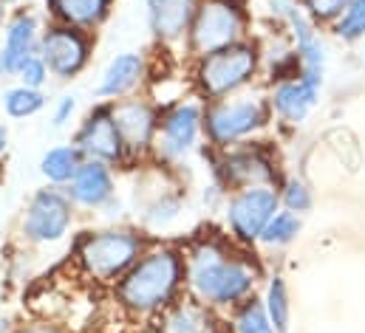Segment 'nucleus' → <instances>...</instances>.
I'll list each match as a JSON object with an SVG mask.
<instances>
[{
	"instance_id": "nucleus-1",
	"label": "nucleus",
	"mask_w": 365,
	"mask_h": 333,
	"mask_svg": "<svg viewBox=\"0 0 365 333\" xmlns=\"http://www.w3.org/2000/svg\"><path fill=\"white\" fill-rule=\"evenodd\" d=\"M187 280L184 291L195 302L227 317L238 302L261 291L267 268L255 249H241L238 243L215 235L192 238L184 243Z\"/></svg>"
},
{
	"instance_id": "nucleus-2",
	"label": "nucleus",
	"mask_w": 365,
	"mask_h": 333,
	"mask_svg": "<svg viewBox=\"0 0 365 333\" xmlns=\"http://www.w3.org/2000/svg\"><path fill=\"white\" fill-rule=\"evenodd\" d=\"M184 280H187L184 246L156 243L113 285V302L128 317L153 319L187 294Z\"/></svg>"
},
{
	"instance_id": "nucleus-3",
	"label": "nucleus",
	"mask_w": 365,
	"mask_h": 333,
	"mask_svg": "<svg viewBox=\"0 0 365 333\" xmlns=\"http://www.w3.org/2000/svg\"><path fill=\"white\" fill-rule=\"evenodd\" d=\"M148 249H150V240L142 229L110 223V226L77 235L74 260L88 280H93L96 285L113 288Z\"/></svg>"
},
{
	"instance_id": "nucleus-4",
	"label": "nucleus",
	"mask_w": 365,
	"mask_h": 333,
	"mask_svg": "<svg viewBox=\"0 0 365 333\" xmlns=\"http://www.w3.org/2000/svg\"><path fill=\"white\" fill-rule=\"evenodd\" d=\"M264 74V48L258 37L235 43L224 51L192 60V96L201 102H218L250 90Z\"/></svg>"
},
{
	"instance_id": "nucleus-5",
	"label": "nucleus",
	"mask_w": 365,
	"mask_h": 333,
	"mask_svg": "<svg viewBox=\"0 0 365 333\" xmlns=\"http://www.w3.org/2000/svg\"><path fill=\"white\" fill-rule=\"evenodd\" d=\"M272 122L267 93H235L218 102H204V144L215 153L252 142Z\"/></svg>"
},
{
	"instance_id": "nucleus-6",
	"label": "nucleus",
	"mask_w": 365,
	"mask_h": 333,
	"mask_svg": "<svg viewBox=\"0 0 365 333\" xmlns=\"http://www.w3.org/2000/svg\"><path fill=\"white\" fill-rule=\"evenodd\" d=\"M252 26L255 17L247 0H201L184 40V51L190 60H201L255 37Z\"/></svg>"
},
{
	"instance_id": "nucleus-7",
	"label": "nucleus",
	"mask_w": 365,
	"mask_h": 333,
	"mask_svg": "<svg viewBox=\"0 0 365 333\" xmlns=\"http://www.w3.org/2000/svg\"><path fill=\"white\" fill-rule=\"evenodd\" d=\"M77 223V206L63 186H40L26 201V209L17 223V235L26 246H57L63 243Z\"/></svg>"
},
{
	"instance_id": "nucleus-8",
	"label": "nucleus",
	"mask_w": 365,
	"mask_h": 333,
	"mask_svg": "<svg viewBox=\"0 0 365 333\" xmlns=\"http://www.w3.org/2000/svg\"><path fill=\"white\" fill-rule=\"evenodd\" d=\"M212 156V181L230 195L247 186H277L283 181V169L277 166L274 150L267 147V142H244L238 147H230L224 153H215L207 147Z\"/></svg>"
},
{
	"instance_id": "nucleus-9",
	"label": "nucleus",
	"mask_w": 365,
	"mask_h": 333,
	"mask_svg": "<svg viewBox=\"0 0 365 333\" xmlns=\"http://www.w3.org/2000/svg\"><path fill=\"white\" fill-rule=\"evenodd\" d=\"M204 139V102L198 96L179 99L162 107L159 130L153 142V162L162 166H179L195 150H201Z\"/></svg>"
},
{
	"instance_id": "nucleus-10",
	"label": "nucleus",
	"mask_w": 365,
	"mask_h": 333,
	"mask_svg": "<svg viewBox=\"0 0 365 333\" xmlns=\"http://www.w3.org/2000/svg\"><path fill=\"white\" fill-rule=\"evenodd\" d=\"M221 212L230 240L241 249H258L261 232L274 218V212H280L277 186H247L230 192Z\"/></svg>"
},
{
	"instance_id": "nucleus-11",
	"label": "nucleus",
	"mask_w": 365,
	"mask_h": 333,
	"mask_svg": "<svg viewBox=\"0 0 365 333\" xmlns=\"http://www.w3.org/2000/svg\"><path fill=\"white\" fill-rule=\"evenodd\" d=\"M37 54L46 60V65L51 71V80L71 83L91 65L93 34L63 26V23H48L40 34Z\"/></svg>"
},
{
	"instance_id": "nucleus-12",
	"label": "nucleus",
	"mask_w": 365,
	"mask_h": 333,
	"mask_svg": "<svg viewBox=\"0 0 365 333\" xmlns=\"http://www.w3.org/2000/svg\"><path fill=\"white\" fill-rule=\"evenodd\" d=\"M71 142L83 150L86 159L110 164L113 169L130 164L125 142H122L116 119H113V105L110 102H93V107L83 116V122L77 125Z\"/></svg>"
},
{
	"instance_id": "nucleus-13",
	"label": "nucleus",
	"mask_w": 365,
	"mask_h": 333,
	"mask_svg": "<svg viewBox=\"0 0 365 333\" xmlns=\"http://www.w3.org/2000/svg\"><path fill=\"white\" fill-rule=\"evenodd\" d=\"M110 105H113V119H116V127H119V136L125 142L130 164L153 156V142H156L162 107L153 99L139 96V93L116 99Z\"/></svg>"
},
{
	"instance_id": "nucleus-14",
	"label": "nucleus",
	"mask_w": 365,
	"mask_h": 333,
	"mask_svg": "<svg viewBox=\"0 0 365 333\" xmlns=\"http://www.w3.org/2000/svg\"><path fill=\"white\" fill-rule=\"evenodd\" d=\"M326 77H312V74H297L292 80H280L267 88V99L272 107V119L277 125L297 130L300 125L309 122V116L320 105Z\"/></svg>"
},
{
	"instance_id": "nucleus-15",
	"label": "nucleus",
	"mask_w": 365,
	"mask_h": 333,
	"mask_svg": "<svg viewBox=\"0 0 365 333\" xmlns=\"http://www.w3.org/2000/svg\"><path fill=\"white\" fill-rule=\"evenodd\" d=\"M148 77H150V63L142 51H119L102 68L99 80L93 85V99L96 102H116V99L133 96L148 83Z\"/></svg>"
},
{
	"instance_id": "nucleus-16",
	"label": "nucleus",
	"mask_w": 365,
	"mask_h": 333,
	"mask_svg": "<svg viewBox=\"0 0 365 333\" xmlns=\"http://www.w3.org/2000/svg\"><path fill=\"white\" fill-rule=\"evenodd\" d=\"M71 204L83 212H105L116 201V169L110 164L86 159L68 186H63Z\"/></svg>"
},
{
	"instance_id": "nucleus-17",
	"label": "nucleus",
	"mask_w": 365,
	"mask_h": 333,
	"mask_svg": "<svg viewBox=\"0 0 365 333\" xmlns=\"http://www.w3.org/2000/svg\"><path fill=\"white\" fill-rule=\"evenodd\" d=\"M198 3L201 0H145L148 28H150L153 40L165 48L184 46Z\"/></svg>"
},
{
	"instance_id": "nucleus-18",
	"label": "nucleus",
	"mask_w": 365,
	"mask_h": 333,
	"mask_svg": "<svg viewBox=\"0 0 365 333\" xmlns=\"http://www.w3.org/2000/svg\"><path fill=\"white\" fill-rule=\"evenodd\" d=\"M43 28H46V26H43L37 9H31V6H17V9L9 14L6 28H3V34H0V48H3V54L9 57L14 74H17V68H20L31 54H37Z\"/></svg>"
},
{
	"instance_id": "nucleus-19",
	"label": "nucleus",
	"mask_w": 365,
	"mask_h": 333,
	"mask_svg": "<svg viewBox=\"0 0 365 333\" xmlns=\"http://www.w3.org/2000/svg\"><path fill=\"white\" fill-rule=\"evenodd\" d=\"M156 333H224V317L184 294L179 302L153 317Z\"/></svg>"
},
{
	"instance_id": "nucleus-20",
	"label": "nucleus",
	"mask_w": 365,
	"mask_h": 333,
	"mask_svg": "<svg viewBox=\"0 0 365 333\" xmlns=\"http://www.w3.org/2000/svg\"><path fill=\"white\" fill-rule=\"evenodd\" d=\"M48 23H63L80 31H96L113 11V0H46Z\"/></svg>"
},
{
	"instance_id": "nucleus-21",
	"label": "nucleus",
	"mask_w": 365,
	"mask_h": 333,
	"mask_svg": "<svg viewBox=\"0 0 365 333\" xmlns=\"http://www.w3.org/2000/svg\"><path fill=\"white\" fill-rule=\"evenodd\" d=\"M184 212V192L179 186H159L142 206H136L145 232H168Z\"/></svg>"
},
{
	"instance_id": "nucleus-22",
	"label": "nucleus",
	"mask_w": 365,
	"mask_h": 333,
	"mask_svg": "<svg viewBox=\"0 0 365 333\" xmlns=\"http://www.w3.org/2000/svg\"><path fill=\"white\" fill-rule=\"evenodd\" d=\"M83 164H86L83 150H80L74 142H63V144L48 147V150L40 156L37 172H40L43 181L51 184V186H68Z\"/></svg>"
},
{
	"instance_id": "nucleus-23",
	"label": "nucleus",
	"mask_w": 365,
	"mask_h": 333,
	"mask_svg": "<svg viewBox=\"0 0 365 333\" xmlns=\"http://www.w3.org/2000/svg\"><path fill=\"white\" fill-rule=\"evenodd\" d=\"M261 297H264L267 314L274 325V333H289V328H292V291H289V282L280 271L267 274Z\"/></svg>"
},
{
	"instance_id": "nucleus-24",
	"label": "nucleus",
	"mask_w": 365,
	"mask_h": 333,
	"mask_svg": "<svg viewBox=\"0 0 365 333\" xmlns=\"http://www.w3.org/2000/svg\"><path fill=\"white\" fill-rule=\"evenodd\" d=\"M224 319H227V328L232 333H274V325L269 314H267L261 291L247 297L244 302H238Z\"/></svg>"
},
{
	"instance_id": "nucleus-25",
	"label": "nucleus",
	"mask_w": 365,
	"mask_h": 333,
	"mask_svg": "<svg viewBox=\"0 0 365 333\" xmlns=\"http://www.w3.org/2000/svg\"><path fill=\"white\" fill-rule=\"evenodd\" d=\"M277 198H280V209L286 212H294L300 218H306L309 212H314L317 206V192H314V184L306 181L303 175H283V181L277 184Z\"/></svg>"
},
{
	"instance_id": "nucleus-26",
	"label": "nucleus",
	"mask_w": 365,
	"mask_h": 333,
	"mask_svg": "<svg viewBox=\"0 0 365 333\" xmlns=\"http://www.w3.org/2000/svg\"><path fill=\"white\" fill-rule=\"evenodd\" d=\"M303 232V218L294 215V212H274V218L267 223V229L261 232V240H258V249L264 251H283L289 249L292 243H297Z\"/></svg>"
},
{
	"instance_id": "nucleus-27",
	"label": "nucleus",
	"mask_w": 365,
	"mask_h": 333,
	"mask_svg": "<svg viewBox=\"0 0 365 333\" xmlns=\"http://www.w3.org/2000/svg\"><path fill=\"white\" fill-rule=\"evenodd\" d=\"M0 107L9 119H31V116H37L48 107V96H46V90H34V88H26V85H11V88L3 90Z\"/></svg>"
},
{
	"instance_id": "nucleus-28",
	"label": "nucleus",
	"mask_w": 365,
	"mask_h": 333,
	"mask_svg": "<svg viewBox=\"0 0 365 333\" xmlns=\"http://www.w3.org/2000/svg\"><path fill=\"white\" fill-rule=\"evenodd\" d=\"M331 37H337L340 43H360L365 40V0H351V6L343 11V17L329 28Z\"/></svg>"
},
{
	"instance_id": "nucleus-29",
	"label": "nucleus",
	"mask_w": 365,
	"mask_h": 333,
	"mask_svg": "<svg viewBox=\"0 0 365 333\" xmlns=\"http://www.w3.org/2000/svg\"><path fill=\"white\" fill-rule=\"evenodd\" d=\"M300 6L317 28L329 31L343 17V11L351 6V0H300Z\"/></svg>"
},
{
	"instance_id": "nucleus-30",
	"label": "nucleus",
	"mask_w": 365,
	"mask_h": 333,
	"mask_svg": "<svg viewBox=\"0 0 365 333\" xmlns=\"http://www.w3.org/2000/svg\"><path fill=\"white\" fill-rule=\"evenodd\" d=\"M14 80H17V85H26V88L43 90V88L48 85V80H51V71H48V65H46V60H43L40 54H31V57L17 68Z\"/></svg>"
},
{
	"instance_id": "nucleus-31",
	"label": "nucleus",
	"mask_w": 365,
	"mask_h": 333,
	"mask_svg": "<svg viewBox=\"0 0 365 333\" xmlns=\"http://www.w3.org/2000/svg\"><path fill=\"white\" fill-rule=\"evenodd\" d=\"M77 113V96L74 93H60L54 102H51V127L54 130H63L71 125Z\"/></svg>"
},
{
	"instance_id": "nucleus-32",
	"label": "nucleus",
	"mask_w": 365,
	"mask_h": 333,
	"mask_svg": "<svg viewBox=\"0 0 365 333\" xmlns=\"http://www.w3.org/2000/svg\"><path fill=\"white\" fill-rule=\"evenodd\" d=\"M14 333H66V331H63V325H57L51 319H34L29 325H20Z\"/></svg>"
},
{
	"instance_id": "nucleus-33",
	"label": "nucleus",
	"mask_w": 365,
	"mask_h": 333,
	"mask_svg": "<svg viewBox=\"0 0 365 333\" xmlns=\"http://www.w3.org/2000/svg\"><path fill=\"white\" fill-rule=\"evenodd\" d=\"M11 77H14V68H11L9 57H6L3 48H0V80H11Z\"/></svg>"
},
{
	"instance_id": "nucleus-34",
	"label": "nucleus",
	"mask_w": 365,
	"mask_h": 333,
	"mask_svg": "<svg viewBox=\"0 0 365 333\" xmlns=\"http://www.w3.org/2000/svg\"><path fill=\"white\" fill-rule=\"evenodd\" d=\"M6 150H9V127L0 125V159L6 156Z\"/></svg>"
},
{
	"instance_id": "nucleus-35",
	"label": "nucleus",
	"mask_w": 365,
	"mask_h": 333,
	"mask_svg": "<svg viewBox=\"0 0 365 333\" xmlns=\"http://www.w3.org/2000/svg\"><path fill=\"white\" fill-rule=\"evenodd\" d=\"M6 20H9V6L0 0V34H3V28H6Z\"/></svg>"
},
{
	"instance_id": "nucleus-36",
	"label": "nucleus",
	"mask_w": 365,
	"mask_h": 333,
	"mask_svg": "<svg viewBox=\"0 0 365 333\" xmlns=\"http://www.w3.org/2000/svg\"><path fill=\"white\" fill-rule=\"evenodd\" d=\"M14 331H17L14 322H11L9 317H3V319H0V333H14Z\"/></svg>"
},
{
	"instance_id": "nucleus-37",
	"label": "nucleus",
	"mask_w": 365,
	"mask_h": 333,
	"mask_svg": "<svg viewBox=\"0 0 365 333\" xmlns=\"http://www.w3.org/2000/svg\"><path fill=\"white\" fill-rule=\"evenodd\" d=\"M3 3H6V6H20L23 0H3Z\"/></svg>"
},
{
	"instance_id": "nucleus-38",
	"label": "nucleus",
	"mask_w": 365,
	"mask_h": 333,
	"mask_svg": "<svg viewBox=\"0 0 365 333\" xmlns=\"http://www.w3.org/2000/svg\"><path fill=\"white\" fill-rule=\"evenodd\" d=\"M3 178H6V172H3V164H0V184H3Z\"/></svg>"
}]
</instances>
